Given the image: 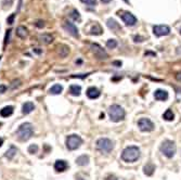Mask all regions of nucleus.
I'll return each instance as SVG.
<instances>
[{"mask_svg":"<svg viewBox=\"0 0 181 180\" xmlns=\"http://www.w3.org/2000/svg\"><path fill=\"white\" fill-rule=\"evenodd\" d=\"M38 152V145L37 144H31L28 147V153L31 154H36Z\"/></svg>","mask_w":181,"mask_h":180,"instance_id":"30","label":"nucleus"},{"mask_svg":"<svg viewBox=\"0 0 181 180\" xmlns=\"http://www.w3.org/2000/svg\"><path fill=\"white\" fill-rule=\"evenodd\" d=\"M80 92H81V87L77 85H72L70 87V93L72 95H75V97H78L80 95Z\"/></svg>","mask_w":181,"mask_h":180,"instance_id":"21","label":"nucleus"},{"mask_svg":"<svg viewBox=\"0 0 181 180\" xmlns=\"http://www.w3.org/2000/svg\"><path fill=\"white\" fill-rule=\"evenodd\" d=\"M138 127H139L141 131L149 132V131H152L155 126H154V124L152 123V121H150L149 118H141L138 122Z\"/></svg>","mask_w":181,"mask_h":180,"instance_id":"8","label":"nucleus"},{"mask_svg":"<svg viewBox=\"0 0 181 180\" xmlns=\"http://www.w3.org/2000/svg\"><path fill=\"white\" fill-rule=\"evenodd\" d=\"M13 106L8 105V106H5L3 108L0 110V115L2 116V117H9L13 114Z\"/></svg>","mask_w":181,"mask_h":180,"instance_id":"19","label":"nucleus"},{"mask_svg":"<svg viewBox=\"0 0 181 180\" xmlns=\"http://www.w3.org/2000/svg\"><path fill=\"white\" fill-rule=\"evenodd\" d=\"M2 143H3V140L1 139V138H0V147H1V145H2Z\"/></svg>","mask_w":181,"mask_h":180,"instance_id":"43","label":"nucleus"},{"mask_svg":"<svg viewBox=\"0 0 181 180\" xmlns=\"http://www.w3.org/2000/svg\"><path fill=\"white\" fill-rule=\"evenodd\" d=\"M109 115L111 121L115 122V123H118V122L123 121L125 118V111L118 104H113L109 108Z\"/></svg>","mask_w":181,"mask_h":180,"instance_id":"3","label":"nucleus"},{"mask_svg":"<svg viewBox=\"0 0 181 180\" xmlns=\"http://www.w3.org/2000/svg\"><path fill=\"white\" fill-rule=\"evenodd\" d=\"M163 117H164V119H166V121L170 122V121H173V119L175 118V115H173V111H171V110H167L165 113H164Z\"/></svg>","mask_w":181,"mask_h":180,"instance_id":"27","label":"nucleus"},{"mask_svg":"<svg viewBox=\"0 0 181 180\" xmlns=\"http://www.w3.org/2000/svg\"><path fill=\"white\" fill-rule=\"evenodd\" d=\"M102 27L99 24H94V25L91 27L90 29V34L91 35H101L102 34Z\"/></svg>","mask_w":181,"mask_h":180,"instance_id":"26","label":"nucleus"},{"mask_svg":"<svg viewBox=\"0 0 181 180\" xmlns=\"http://www.w3.org/2000/svg\"><path fill=\"white\" fill-rule=\"evenodd\" d=\"M81 143H83V139L77 135H71L66 138V147L71 151L78 149L81 145Z\"/></svg>","mask_w":181,"mask_h":180,"instance_id":"6","label":"nucleus"},{"mask_svg":"<svg viewBox=\"0 0 181 180\" xmlns=\"http://www.w3.org/2000/svg\"><path fill=\"white\" fill-rule=\"evenodd\" d=\"M5 90H7V86L5 85H0V93H5Z\"/></svg>","mask_w":181,"mask_h":180,"instance_id":"37","label":"nucleus"},{"mask_svg":"<svg viewBox=\"0 0 181 180\" xmlns=\"http://www.w3.org/2000/svg\"><path fill=\"white\" fill-rule=\"evenodd\" d=\"M13 3V0H3L2 5H5V8H10Z\"/></svg>","mask_w":181,"mask_h":180,"instance_id":"32","label":"nucleus"},{"mask_svg":"<svg viewBox=\"0 0 181 180\" xmlns=\"http://www.w3.org/2000/svg\"><path fill=\"white\" fill-rule=\"evenodd\" d=\"M135 41L136 42H138V41H143V38L142 37H140V36H135Z\"/></svg>","mask_w":181,"mask_h":180,"instance_id":"38","label":"nucleus"},{"mask_svg":"<svg viewBox=\"0 0 181 180\" xmlns=\"http://www.w3.org/2000/svg\"><path fill=\"white\" fill-rule=\"evenodd\" d=\"M122 18L127 26H135L138 22L137 18L130 12H124L122 14Z\"/></svg>","mask_w":181,"mask_h":180,"instance_id":"10","label":"nucleus"},{"mask_svg":"<svg viewBox=\"0 0 181 180\" xmlns=\"http://www.w3.org/2000/svg\"><path fill=\"white\" fill-rule=\"evenodd\" d=\"M86 93H87V97L89 99H97L100 97V91L96 87H89Z\"/></svg>","mask_w":181,"mask_h":180,"instance_id":"15","label":"nucleus"},{"mask_svg":"<svg viewBox=\"0 0 181 180\" xmlns=\"http://www.w3.org/2000/svg\"><path fill=\"white\" fill-rule=\"evenodd\" d=\"M97 148L103 153H110L114 148V142L107 138H101L97 141Z\"/></svg>","mask_w":181,"mask_h":180,"instance_id":"5","label":"nucleus"},{"mask_svg":"<svg viewBox=\"0 0 181 180\" xmlns=\"http://www.w3.org/2000/svg\"><path fill=\"white\" fill-rule=\"evenodd\" d=\"M106 25H107V27H109L110 29H112V31L115 32V33H118V32L122 31V26L119 25L114 18H109V20L106 21Z\"/></svg>","mask_w":181,"mask_h":180,"instance_id":"12","label":"nucleus"},{"mask_svg":"<svg viewBox=\"0 0 181 180\" xmlns=\"http://www.w3.org/2000/svg\"><path fill=\"white\" fill-rule=\"evenodd\" d=\"M180 34H181V29H180Z\"/></svg>","mask_w":181,"mask_h":180,"instance_id":"46","label":"nucleus"},{"mask_svg":"<svg viewBox=\"0 0 181 180\" xmlns=\"http://www.w3.org/2000/svg\"><path fill=\"white\" fill-rule=\"evenodd\" d=\"M10 34H11V29L7 31V33H5V45H7L9 42V39H10Z\"/></svg>","mask_w":181,"mask_h":180,"instance_id":"33","label":"nucleus"},{"mask_svg":"<svg viewBox=\"0 0 181 180\" xmlns=\"http://www.w3.org/2000/svg\"><path fill=\"white\" fill-rule=\"evenodd\" d=\"M176 144L175 142L171 141V140H165L163 143L160 144V151L163 153L165 156H167L168 158H171V157L175 155L176 153Z\"/></svg>","mask_w":181,"mask_h":180,"instance_id":"4","label":"nucleus"},{"mask_svg":"<svg viewBox=\"0 0 181 180\" xmlns=\"http://www.w3.org/2000/svg\"><path fill=\"white\" fill-rule=\"evenodd\" d=\"M35 108V105L33 102H25L22 106V113L23 114H29L31 112H33Z\"/></svg>","mask_w":181,"mask_h":180,"instance_id":"18","label":"nucleus"},{"mask_svg":"<svg viewBox=\"0 0 181 180\" xmlns=\"http://www.w3.org/2000/svg\"><path fill=\"white\" fill-rule=\"evenodd\" d=\"M36 26H37V27H39V28H41V27H44V21H37Z\"/></svg>","mask_w":181,"mask_h":180,"instance_id":"35","label":"nucleus"},{"mask_svg":"<svg viewBox=\"0 0 181 180\" xmlns=\"http://www.w3.org/2000/svg\"><path fill=\"white\" fill-rule=\"evenodd\" d=\"M83 3H86V5H91V7H94L97 5V0H80Z\"/></svg>","mask_w":181,"mask_h":180,"instance_id":"31","label":"nucleus"},{"mask_svg":"<svg viewBox=\"0 0 181 180\" xmlns=\"http://www.w3.org/2000/svg\"><path fill=\"white\" fill-rule=\"evenodd\" d=\"M124 1H125V2H127V3L129 2V0H124Z\"/></svg>","mask_w":181,"mask_h":180,"instance_id":"44","label":"nucleus"},{"mask_svg":"<svg viewBox=\"0 0 181 180\" xmlns=\"http://www.w3.org/2000/svg\"><path fill=\"white\" fill-rule=\"evenodd\" d=\"M63 91V87L61 85H59V84H57V85H53L51 88L49 89V92L51 93V95H60V93Z\"/></svg>","mask_w":181,"mask_h":180,"instance_id":"22","label":"nucleus"},{"mask_svg":"<svg viewBox=\"0 0 181 180\" xmlns=\"http://www.w3.org/2000/svg\"><path fill=\"white\" fill-rule=\"evenodd\" d=\"M154 98L157 101H166L168 99V92L166 90L163 89H157L154 92Z\"/></svg>","mask_w":181,"mask_h":180,"instance_id":"13","label":"nucleus"},{"mask_svg":"<svg viewBox=\"0 0 181 180\" xmlns=\"http://www.w3.org/2000/svg\"><path fill=\"white\" fill-rule=\"evenodd\" d=\"M57 51L61 58H66L70 53V48L67 46H65V45H60V46H58Z\"/></svg>","mask_w":181,"mask_h":180,"instance_id":"16","label":"nucleus"},{"mask_svg":"<svg viewBox=\"0 0 181 180\" xmlns=\"http://www.w3.org/2000/svg\"><path fill=\"white\" fill-rule=\"evenodd\" d=\"M143 170H144V174L146 176H152L154 170H155V166H154L153 164H151V163H149V164H146L144 166Z\"/></svg>","mask_w":181,"mask_h":180,"instance_id":"23","label":"nucleus"},{"mask_svg":"<svg viewBox=\"0 0 181 180\" xmlns=\"http://www.w3.org/2000/svg\"><path fill=\"white\" fill-rule=\"evenodd\" d=\"M27 34H28L27 28L24 27V26H18V28H16V35H18L20 38H22V39L26 38V37H27Z\"/></svg>","mask_w":181,"mask_h":180,"instance_id":"20","label":"nucleus"},{"mask_svg":"<svg viewBox=\"0 0 181 180\" xmlns=\"http://www.w3.org/2000/svg\"><path fill=\"white\" fill-rule=\"evenodd\" d=\"M76 163H77V165H79V166H86V165L89 163V157L87 156V155H81V156L77 157Z\"/></svg>","mask_w":181,"mask_h":180,"instance_id":"24","label":"nucleus"},{"mask_svg":"<svg viewBox=\"0 0 181 180\" xmlns=\"http://www.w3.org/2000/svg\"><path fill=\"white\" fill-rule=\"evenodd\" d=\"M34 51L36 52V53H41V50H38V48H36V49H34Z\"/></svg>","mask_w":181,"mask_h":180,"instance_id":"41","label":"nucleus"},{"mask_svg":"<svg viewBox=\"0 0 181 180\" xmlns=\"http://www.w3.org/2000/svg\"><path fill=\"white\" fill-rule=\"evenodd\" d=\"M14 18H15V14H11V15L7 18V22H8V24H13V22H14Z\"/></svg>","mask_w":181,"mask_h":180,"instance_id":"34","label":"nucleus"},{"mask_svg":"<svg viewBox=\"0 0 181 180\" xmlns=\"http://www.w3.org/2000/svg\"><path fill=\"white\" fill-rule=\"evenodd\" d=\"M70 16L73 18L74 21H80V14L79 12H78L76 9H74V10H72V12H71Z\"/></svg>","mask_w":181,"mask_h":180,"instance_id":"29","label":"nucleus"},{"mask_svg":"<svg viewBox=\"0 0 181 180\" xmlns=\"http://www.w3.org/2000/svg\"><path fill=\"white\" fill-rule=\"evenodd\" d=\"M68 165L67 163L65 162V161L63 160H58L57 162L54 163V169L57 170V172H65V170L67 169Z\"/></svg>","mask_w":181,"mask_h":180,"instance_id":"14","label":"nucleus"},{"mask_svg":"<svg viewBox=\"0 0 181 180\" xmlns=\"http://www.w3.org/2000/svg\"><path fill=\"white\" fill-rule=\"evenodd\" d=\"M15 154H16V148L15 147H10L8 149V151L5 152V157L8 158V160H12L13 157L15 156Z\"/></svg>","mask_w":181,"mask_h":180,"instance_id":"25","label":"nucleus"},{"mask_svg":"<svg viewBox=\"0 0 181 180\" xmlns=\"http://www.w3.org/2000/svg\"><path fill=\"white\" fill-rule=\"evenodd\" d=\"M39 41L44 45H49L53 41V36L50 35V34H44V35L39 36Z\"/></svg>","mask_w":181,"mask_h":180,"instance_id":"17","label":"nucleus"},{"mask_svg":"<svg viewBox=\"0 0 181 180\" xmlns=\"http://www.w3.org/2000/svg\"><path fill=\"white\" fill-rule=\"evenodd\" d=\"M114 65H119V66H120V65H122V62H118V61H115L113 63Z\"/></svg>","mask_w":181,"mask_h":180,"instance_id":"40","label":"nucleus"},{"mask_svg":"<svg viewBox=\"0 0 181 180\" xmlns=\"http://www.w3.org/2000/svg\"><path fill=\"white\" fill-rule=\"evenodd\" d=\"M140 157V150L138 147H127L122 153V160L127 163H133Z\"/></svg>","mask_w":181,"mask_h":180,"instance_id":"1","label":"nucleus"},{"mask_svg":"<svg viewBox=\"0 0 181 180\" xmlns=\"http://www.w3.org/2000/svg\"><path fill=\"white\" fill-rule=\"evenodd\" d=\"M90 49H91V51H92V53L94 54V57H96L97 59L105 60V59H107V58H109V54H107V52H106L105 50H104L103 48L100 46V45L91 44Z\"/></svg>","mask_w":181,"mask_h":180,"instance_id":"7","label":"nucleus"},{"mask_svg":"<svg viewBox=\"0 0 181 180\" xmlns=\"http://www.w3.org/2000/svg\"><path fill=\"white\" fill-rule=\"evenodd\" d=\"M176 78H177V80H178V82H181V73H179V74L176 75Z\"/></svg>","mask_w":181,"mask_h":180,"instance_id":"39","label":"nucleus"},{"mask_svg":"<svg viewBox=\"0 0 181 180\" xmlns=\"http://www.w3.org/2000/svg\"><path fill=\"white\" fill-rule=\"evenodd\" d=\"M63 27L65 28V31L67 32L68 34H71L72 36L74 37H78L79 36V33H78V28L75 26V24L71 23V22H65Z\"/></svg>","mask_w":181,"mask_h":180,"instance_id":"11","label":"nucleus"},{"mask_svg":"<svg viewBox=\"0 0 181 180\" xmlns=\"http://www.w3.org/2000/svg\"><path fill=\"white\" fill-rule=\"evenodd\" d=\"M153 33L157 37L167 36L170 34V27L167 25H155L153 27Z\"/></svg>","mask_w":181,"mask_h":180,"instance_id":"9","label":"nucleus"},{"mask_svg":"<svg viewBox=\"0 0 181 180\" xmlns=\"http://www.w3.org/2000/svg\"><path fill=\"white\" fill-rule=\"evenodd\" d=\"M34 134V128L31 123H24L21 126L18 127L16 130V136L18 137V139L22 141H26L28 140Z\"/></svg>","mask_w":181,"mask_h":180,"instance_id":"2","label":"nucleus"},{"mask_svg":"<svg viewBox=\"0 0 181 180\" xmlns=\"http://www.w3.org/2000/svg\"><path fill=\"white\" fill-rule=\"evenodd\" d=\"M106 47L110 48V49H114V48H116L117 47V40H115V39H109V40L106 41Z\"/></svg>","mask_w":181,"mask_h":180,"instance_id":"28","label":"nucleus"},{"mask_svg":"<svg viewBox=\"0 0 181 180\" xmlns=\"http://www.w3.org/2000/svg\"><path fill=\"white\" fill-rule=\"evenodd\" d=\"M1 58H2V57H0V61H1Z\"/></svg>","mask_w":181,"mask_h":180,"instance_id":"45","label":"nucleus"},{"mask_svg":"<svg viewBox=\"0 0 181 180\" xmlns=\"http://www.w3.org/2000/svg\"><path fill=\"white\" fill-rule=\"evenodd\" d=\"M101 1H102L103 3H109V2H111L112 0H101Z\"/></svg>","mask_w":181,"mask_h":180,"instance_id":"42","label":"nucleus"},{"mask_svg":"<svg viewBox=\"0 0 181 180\" xmlns=\"http://www.w3.org/2000/svg\"><path fill=\"white\" fill-rule=\"evenodd\" d=\"M89 74H83V75H73L72 77L73 78H85V77H87Z\"/></svg>","mask_w":181,"mask_h":180,"instance_id":"36","label":"nucleus"}]
</instances>
